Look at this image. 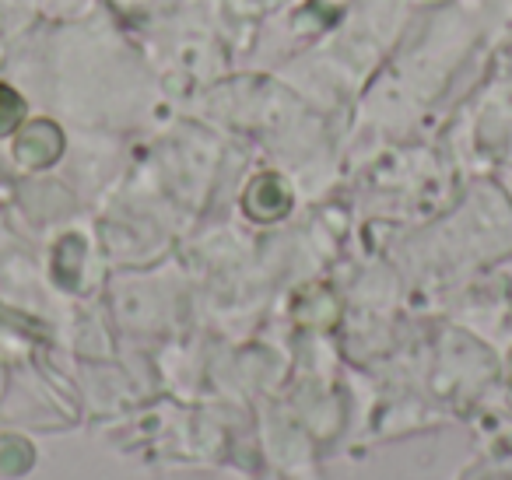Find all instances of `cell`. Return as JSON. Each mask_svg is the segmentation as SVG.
<instances>
[{
    "instance_id": "1",
    "label": "cell",
    "mask_w": 512,
    "mask_h": 480,
    "mask_svg": "<svg viewBox=\"0 0 512 480\" xmlns=\"http://www.w3.org/2000/svg\"><path fill=\"white\" fill-rule=\"evenodd\" d=\"M60 148H64V141H60V130L53 127V123H32V127L18 137L15 151L25 165H46L60 155Z\"/></svg>"
},
{
    "instance_id": "2",
    "label": "cell",
    "mask_w": 512,
    "mask_h": 480,
    "mask_svg": "<svg viewBox=\"0 0 512 480\" xmlns=\"http://www.w3.org/2000/svg\"><path fill=\"white\" fill-rule=\"evenodd\" d=\"M18 120H22V99L11 88L0 85V134H8Z\"/></svg>"
}]
</instances>
